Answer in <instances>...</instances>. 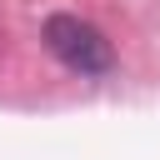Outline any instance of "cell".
<instances>
[{"label": "cell", "mask_w": 160, "mask_h": 160, "mask_svg": "<svg viewBox=\"0 0 160 160\" xmlns=\"http://www.w3.org/2000/svg\"><path fill=\"white\" fill-rule=\"evenodd\" d=\"M40 35H45V50H50L65 70H75V75H105V70L115 65L110 40H105L90 20H80V15H50Z\"/></svg>", "instance_id": "1"}]
</instances>
